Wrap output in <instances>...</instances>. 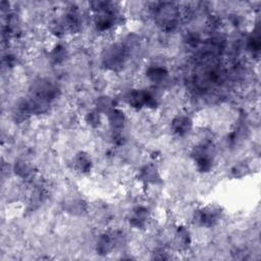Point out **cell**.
<instances>
[{
    "label": "cell",
    "instance_id": "cell-2",
    "mask_svg": "<svg viewBox=\"0 0 261 261\" xmlns=\"http://www.w3.org/2000/svg\"><path fill=\"white\" fill-rule=\"evenodd\" d=\"M138 179L145 186L157 185L161 181L158 168L154 164H146L142 166L138 173Z\"/></svg>",
    "mask_w": 261,
    "mask_h": 261
},
{
    "label": "cell",
    "instance_id": "cell-11",
    "mask_svg": "<svg viewBox=\"0 0 261 261\" xmlns=\"http://www.w3.org/2000/svg\"><path fill=\"white\" fill-rule=\"evenodd\" d=\"M32 167L29 165L28 162H25L24 160H18L17 162H15L14 165V172L15 174H17L19 177H29L32 174Z\"/></svg>",
    "mask_w": 261,
    "mask_h": 261
},
{
    "label": "cell",
    "instance_id": "cell-8",
    "mask_svg": "<svg viewBox=\"0 0 261 261\" xmlns=\"http://www.w3.org/2000/svg\"><path fill=\"white\" fill-rule=\"evenodd\" d=\"M146 74H147V77L152 83L159 84V83H162L166 79V76L168 74V71L164 66L152 65L147 69Z\"/></svg>",
    "mask_w": 261,
    "mask_h": 261
},
{
    "label": "cell",
    "instance_id": "cell-10",
    "mask_svg": "<svg viewBox=\"0 0 261 261\" xmlns=\"http://www.w3.org/2000/svg\"><path fill=\"white\" fill-rule=\"evenodd\" d=\"M114 108L113 100L108 96H101L96 101V110H98L101 114H108Z\"/></svg>",
    "mask_w": 261,
    "mask_h": 261
},
{
    "label": "cell",
    "instance_id": "cell-6",
    "mask_svg": "<svg viewBox=\"0 0 261 261\" xmlns=\"http://www.w3.org/2000/svg\"><path fill=\"white\" fill-rule=\"evenodd\" d=\"M72 165L76 172L81 174H87L91 171L93 163L91 157L85 152H79L73 156Z\"/></svg>",
    "mask_w": 261,
    "mask_h": 261
},
{
    "label": "cell",
    "instance_id": "cell-9",
    "mask_svg": "<svg viewBox=\"0 0 261 261\" xmlns=\"http://www.w3.org/2000/svg\"><path fill=\"white\" fill-rule=\"evenodd\" d=\"M190 242H191L190 231L184 226L177 227L174 233V243H175V246L178 248V250H186L189 247Z\"/></svg>",
    "mask_w": 261,
    "mask_h": 261
},
{
    "label": "cell",
    "instance_id": "cell-4",
    "mask_svg": "<svg viewBox=\"0 0 261 261\" xmlns=\"http://www.w3.org/2000/svg\"><path fill=\"white\" fill-rule=\"evenodd\" d=\"M117 242V238L115 234L113 233H102L96 243V251L97 254L104 256L107 255L109 253H111L114 248H115V244Z\"/></svg>",
    "mask_w": 261,
    "mask_h": 261
},
{
    "label": "cell",
    "instance_id": "cell-7",
    "mask_svg": "<svg viewBox=\"0 0 261 261\" xmlns=\"http://www.w3.org/2000/svg\"><path fill=\"white\" fill-rule=\"evenodd\" d=\"M108 122H109V125L110 127L113 129V130H121L125 124V116H124V113L119 110V109H115L113 108L108 114Z\"/></svg>",
    "mask_w": 261,
    "mask_h": 261
},
{
    "label": "cell",
    "instance_id": "cell-3",
    "mask_svg": "<svg viewBox=\"0 0 261 261\" xmlns=\"http://www.w3.org/2000/svg\"><path fill=\"white\" fill-rule=\"evenodd\" d=\"M149 219H150V214L148 209L144 206H138L134 208L132 213L129 214L128 222H129V225L134 228L144 229L147 226Z\"/></svg>",
    "mask_w": 261,
    "mask_h": 261
},
{
    "label": "cell",
    "instance_id": "cell-12",
    "mask_svg": "<svg viewBox=\"0 0 261 261\" xmlns=\"http://www.w3.org/2000/svg\"><path fill=\"white\" fill-rule=\"evenodd\" d=\"M101 113L98 111V110H96V109H94V110H92V111H90V112H88L87 113V115H86V117H85V119H86V122L90 125V126H92V127H98V126H100V124H101Z\"/></svg>",
    "mask_w": 261,
    "mask_h": 261
},
{
    "label": "cell",
    "instance_id": "cell-5",
    "mask_svg": "<svg viewBox=\"0 0 261 261\" xmlns=\"http://www.w3.org/2000/svg\"><path fill=\"white\" fill-rule=\"evenodd\" d=\"M193 128V120L188 115H176L171 120V129L177 136H186Z\"/></svg>",
    "mask_w": 261,
    "mask_h": 261
},
{
    "label": "cell",
    "instance_id": "cell-1",
    "mask_svg": "<svg viewBox=\"0 0 261 261\" xmlns=\"http://www.w3.org/2000/svg\"><path fill=\"white\" fill-rule=\"evenodd\" d=\"M221 218V208L216 205H208L195 211V222L203 227H211L215 225Z\"/></svg>",
    "mask_w": 261,
    "mask_h": 261
}]
</instances>
